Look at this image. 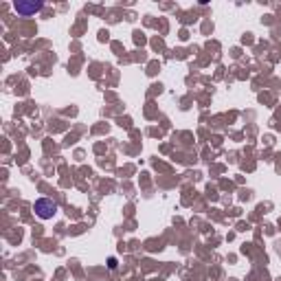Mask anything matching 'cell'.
Returning a JSON list of instances; mask_svg holds the SVG:
<instances>
[{
  "label": "cell",
  "instance_id": "obj_1",
  "mask_svg": "<svg viewBox=\"0 0 281 281\" xmlns=\"http://www.w3.org/2000/svg\"><path fill=\"white\" fill-rule=\"evenodd\" d=\"M55 211H57V205H55L53 200H46V198H42V200L35 202V213H37L40 218H44V220L53 218Z\"/></svg>",
  "mask_w": 281,
  "mask_h": 281
},
{
  "label": "cell",
  "instance_id": "obj_2",
  "mask_svg": "<svg viewBox=\"0 0 281 281\" xmlns=\"http://www.w3.org/2000/svg\"><path fill=\"white\" fill-rule=\"evenodd\" d=\"M42 9V2H31V4H24V2H15V11L18 13H35V11Z\"/></svg>",
  "mask_w": 281,
  "mask_h": 281
}]
</instances>
